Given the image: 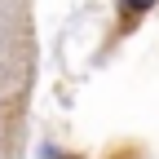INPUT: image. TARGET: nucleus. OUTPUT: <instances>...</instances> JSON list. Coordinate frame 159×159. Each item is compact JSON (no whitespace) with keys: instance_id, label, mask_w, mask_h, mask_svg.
<instances>
[{"instance_id":"obj_1","label":"nucleus","mask_w":159,"mask_h":159,"mask_svg":"<svg viewBox=\"0 0 159 159\" xmlns=\"http://www.w3.org/2000/svg\"><path fill=\"white\" fill-rule=\"evenodd\" d=\"M128 5H137V9H142V5H150V0H128Z\"/></svg>"}]
</instances>
